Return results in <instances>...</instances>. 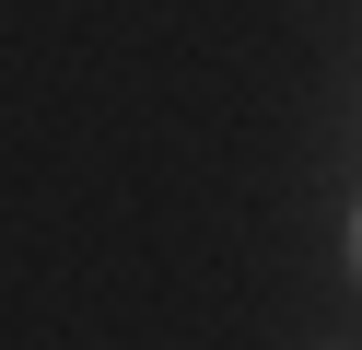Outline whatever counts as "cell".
I'll return each instance as SVG.
<instances>
[{"label":"cell","mask_w":362,"mask_h":350,"mask_svg":"<svg viewBox=\"0 0 362 350\" xmlns=\"http://www.w3.org/2000/svg\"><path fill=\"white\" fill-rule=\"evenodd\" d=\"M351 269H362V210H351Z\"/></svg>","instance_id":"obj_1"}]
</instances>
